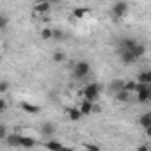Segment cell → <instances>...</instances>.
<instances>
[{
    "instance_id": "1",
    "label": "cell",
    "mask_w": 151,
    "mask_h": 151,
    "mask_svg": "<svg viewBox=\"0 0 151 151\" xmlns=\"http://www.w3.org/2000/svg\"><path fill=\"white\" fill-rule=\"evenodd\" d=\"M135 96H137V101L139 103H146L151 100V84H144V82H139L137 89H135Z\"/></svg>"
},
{
    "instance_id": "2",
    "label": "cell",
    "mask_w": 151,
    "mask_h": 151,
    "mask_svg": "<svg viewBox=\"0 0 151 151\" xmlns=\"http://www.w3.org/2000/svg\"><path fill=\"white\" fill-rule=\"evenodd\" d=\"M100 93H101V87L98 84H87L84 89H82V96L86 100H91V101H96L100 98Z\"/></svg>"
},
{
    "instance_id": "3",
    "label": "cell",
    "mask_w": 151,
    "mask_h": 151,
    "mask_svg": "<svg viewBox=\"0 0 151 151\" xmlns=\"http://www.w3.org/2000/svg\"><path fill=\"white\" fill-rule=\"evenodd\" d=\"M87 75H89V64L86 60H80V62H77V64L73 66V77L77 78V80L86 78Z\"/></svg>"
},
{
    "instance_id": "4",
    "label": "cell",
    "mask_w": 151,
    "mask_h": 151,
    "mask_svg": "<svg viewBox=\"0 0 151 151\" xmlns=\"http://www.w3.org/2000/svg\"><path fill=\"white\" fill-rule=\"evenodd\" d=\"M128 14V4L124 2V0H119V2H116L112 6V18L114 20H121Z\"/></svg>"
},
{
    "instance_id": "5",
    "label": "cell",
    "mask_w": 151,
    "mask_h": 151,
    "mask_svg": "<svg viewBox=\"0 0 151 151\" xmlns=\"http://www.w3.org/2000/svg\"><path fill=\"white\" fill-rule=\"evenodd\" d=\"M117 53H119V59H121L124 64H132V62H137V60H139V59L133 55V52H132V50L119 48V52H117Z\"/></svg>"
},
{
    "instance_id": "6",
    "label": "cell",
    "mask_w": 151,
    "mask_h": 151,
    "mask_svg": "<svg viewBox=\"0 0 151 151\" xmlns=\"http://www.w3.org/2000/svg\"><path fill=\"white\" fill-rule=\"evenodd\" d=\"M80 110H82V114H84V116L93 114V112H94V101H91V100H86V98H84V101L80 103Z\"/></svg>"
},
{
    "instance_id": "7",
    "label": "cell",
    "mask_w": 151,
    "mask_h": 151,
    "mask_svg": "<svg viewBox=\"0 0 151 151\" xmlns=\"http://www.w3.org/2000/svg\"><path fill=\"white\" fill-rule=\"evenodd\" d=\"M6 142H7L9 147H20V144H22V135H18V133H11V135H7Z\"/></svg>"
},
{
    "instance_id": "8",
    "label": "cell",
    "mask_w": 151,
    "mask_h": 151,
    "mask_svg": "<svg viewBox=\"0 0 151 151\" xmlns=\"http://www.w3.org/2000/svg\"><path fill=\"white\" fill-rule=\"evenodd\" d=\"M82 116H84V114H82L80 107H78V109H68V117H69L73 123H77V121H78Z\"/></svg>"
},
{
    "instance_id": "9",
    "label": "cell",
    "mask_w": 151,
    "mask_h": 151,
    "mask_svg": "<svg viewBox=\"0 0 151 151\" xmlns=\"http://www.w3.org/2000/svg\"><path fill=\"white\" fill-rule=\"evenodd\" d=\"M41 133H43V137H52V135L55 133V126H53L52 123H43Z\"/></svg>"
},
{
    "instance_id": "10",
    "label": "cell",
    "mask_w": 151,
    "mask_h": 151,
    "mask_svg": "<svg viewBox=\"0 0 151 151\" xmlns=\"http://www.w3.org/2000/svg\"><path fill=\"white\" fill-rule=\"evenodd\" d=\"M50 6H52V2H48V0H45V2H37L36 4V7H34V11L36 13H48L50 11Z\"/></svg>"
},
{
    "instance_id": "11",
    "label": "cell",
    "mask_w": 151,
    "mask_h": 151,
    "mask_svg": "<svg viewBox=\"0 0 151 151\" xmlns=\"http://www.w3.org/2000/svg\"><path fill=\"white\" fill-rule=\"evenodd\" d=\"M137 82H144V84H151V69H146V71H140L139 77H137Z\"/></svg>"
},
{
    "instance_id": "12",
    "label": "cell",
    "mask_w": 151,
    "mask_h": 151,
    "mask_svg": "<svg viewBox=\"0 0 151 151\" xmlns=\"http://www.w3.org/2000/svg\"><path fill=\"white\" fill-rule=\"evenodd\" d=\"M22 109H23V112H29V114H37L39 112V107L32 105L29 101H22Z\"/></svg>"
},
{
    "instance_id": "13",
    "label": "cell",
    "mask_w": 151,
    "mask_h": 151,
    "mask_svg": "<svg viewBox=\"0 0 151 151\" xmlns=\"http://www.w3.org/2000/svg\"><path fill=\"white\" fill-rule=\"evenodd\" d=\"M132 52H133V55H135L137 59H142V57H144V53H146V46H144V45H140V43H137V45L132 48Z\"/></svg>"
},
{
    "instance_id": "14",
    "label": "cell",
    "mask_w": 151,
    "mask_h": 151,
    "mask_svg": "<svg viewBox=\"0 0 151 151\" xmlns=\"http://www.w3.org/2000/svg\"><path fill=\"white\" fill-rule=\"evenodd\" d=\"M87 13H89V9H87V7H77V9H73V18L82 20V18H86V16H87Z\"/></svg>"
},
{
    "instance_id": "15",
    "label": "cell",
    "mask_w": 151,
    "mask_h": 151,
    "mask_svg": "<svg viewBox=\"0 0 151 151\" xmlns=\"http://www.w3.org/2000/svg\"><path fill=\"white\" fill-rule=\"evenodd\" d=\"M114 94H116L117 101H123V103H124V101H128V100H130V94H132V93H128V91L123 87L121 91H117V93H114Z\"/></svg>"
},
{
    "instance_id": "16",
    "label": "cell",
    "mask_w": 151,
    "mask_h": 151,
    "mask_svg": "<svg viewBox=\"0 0 151 151\" xmlns=\"http://www.w3.org/2000/svg\"><path fill=\"white\" fill-rule=\"evenodd\" d=\"M135 45H137V41H133L132 37H124V39L121 41V48H126V50H132Z\"/></svg>"
},
{
    "instance_id": "17",
    "label": "cell",
    "mask_w": 151,
    "mask_h": 151,
    "mask_svg": "<svg viewBox=\"0 0 151 151\" xmlns=\"http://www.w3.org/2000/svg\"><path fill=\"white\" fill-rule=\"evenodd\" d=\"M139 123H140V126H142V128L149 126V124H151V112L142 114V116H140V119H139Z\"/></svg>"
},
{
    "instance_id": "18",
    "label": "cell",
    "mask_w": 151,
    "mask_h": 151,
    "mask_svg": "<svg viewBox=\"0 0 151 151\" xmlns=\"http://www.w3.org/2000/svg\"><path fill=\"white\" fill-rule=\"evenodd\" d=\"M36 146V142H34V139H30V137H22V144H20V147H34Z\"/></svg>"
},
{
    "instance_id": "19",
    "label": "cell",
    "mask_w": 151,
    "mask_h": 151,
    "mask_svg": "<svg viewBox=\"0 0 151 151\" xmlns=\"http://www.w3.org/2000/svg\"><path fill=\"white\" fill-rule=\"evenodd\" d=\"M45 147H48V149H60V147H64V146H62L59 140H53V139H52V140H46V142H45Z\"/></svg>"
},
{
    "instance_id": "20",
    "label": "cell",
    "mask_w": 151,
    "mask_h": 151,
    "mask_svg": "<svg viewBox=\"0 0 151 151\" xmlns=\"http://www.w3.org/2000/svg\"><path fill=\"white\" fill-rule=\"evenodd\" d=\"M137 86H139V82H137V80H128V82H124V89H126L128 93H135Z\"/></svg>"
},
{
    "instance_id": "21",
    "label": "cell",
    "mask_w": 151,
    "mask_h": 151,
    "mask_svg": "<svg viewBox=\"0 0 151 151\" xmlns=\"http://www.w3.org/2000/svg\"><path fill=\"white\" fill-rule=\"evenodd\" d=\"M123 87H124V82H123V80H114V82L110 84V89H112L114 93H117V91H121Z\"/></svg>"
},
{
    "instance_id": "22",
    "label": "cell",
    "mask_w": 151,
    "mask_h": 151,
    "mask_svg": "<svg viewBox=\"0 0 151 151\" xmlns=\"http://www.w3.org/2000/svg\"><path fill=\"white\" fill-rule=\"evenodd\" d=\"M41 37L43 39H52L53 37V30L52 29H43L41 30Z\"/></svg>"
},
{
    "instance_id": "23",
    "label": "cell",
    "mask_w": 151,
    "mask_h": 151,
    "mask_svg": "<svg viewBox=\"0 0 151 151\" xmlns=\"http://www.w3.org/2000/svg\"><path fill=\"white\" fill-rule=\"evenodd\" d=\"M64 59H66V55H64L62 52H55V53H53V60H55V62H64Z\"/></svg>"
},
{
    "instance_id": "24",
    "label": "cell",
    "mask_w": 151,
    "mask_h": 151,
    "mask_svg": "<svg viewBox=\"0 0 151 151\" xmlns=\"http://www.w3.org/2000/svg\"><path fill=\"white\" fill-rule=\"evenodd\" d=\"M7 139V128L6 124H0V140H6Z\"/></svg>"
},
{
    "instance_id": "25",
    "label": "cell",
    "mask_w": 151,
    "mask_h": 151,
    "mask_svg": "<svg viewBox=\"0 0 151 151\" xmlns=\"http://www.w3.org/2000/svg\"><path fill=\"white\" fill-rule=\"evenodd\" d=\"M7 16L6 14H2V16H0V29H2V30H6V27H7Z\"/></svg>"
},
{
    "instance_id": "26",
    "label": "cell",
    "mask_w": 151,
    "mask_h": 151,
    "mask_svg": "<svg viewBox=\"0 0 151 151\" xmlns=\"http://www.w3.org/2000/svg\"><path fill=\"white\" fill-rule=\"evenodd\" d=\"M7 89H9V84L4 80L2 84H0V94H6V93H7Z\"/></svg>"
},
{
    "instance_id": "27",
    "label": "cell",
    "mask_w": 151,
    "mask_h": 151,
    "mask_svg": "<svg viewBox=\"0 0 151 151\" xmlns=\"http://www.w3.org/2000/svg\"><path fill=\"white\" fill-rule=\"evenodd\" d=\"M7 110V101L2 98V100H0V112H6Z\"/></svg>"
},
{
    "instance_id": "28",
    "label": "cell",
    "mask_w": 151,
    "mask_h": 151,
    "mask_svg": "<svg viewBox=\"0 0 151 151\" xmlns=\"http://www.w3.org/2000/svg\"><path fill=\"white\" fill-rule=\"evenodd\" d=\"M84 147H86V149H93V151H98V149H100V147L94 146V144H84Z\"/></svg>"
},
{
    "instance_id": "29",
    "label": "cell",
    "mask_w": 151,
    "mask_h": 151,
    "mask_svg": "<svg viewBox=\"0 0 151 151\" xmlns=\"http://www.w3.org/2000/svg\"><path fill=\"white\" fill-rule=\"evenodd\" d=\"M53 37L55 39H60L62 37V30H53Z\"/></svg>"
},
{
    "instance_id": "30",
    "label": "cell",
    "mask_w": 151,
    "mask_h": 151,
    "mask_svg": "<svg viewBox=\"0 0 151 151\" xmlns=\"http://www.w3.org/2000/svg\"><path fill=\"white\" fill-rule=\"evenodd\" d=\"M144 132H146V135H147V137H151V124H149V126H146V128H144Z\"/></svg>"
},
{
    "instance_id": "31",
    "label": "cell",
    "mask_w": 151,
    "mask_h": 151,
    "mask_svg": "<svg viewBox=\"0 0 151 151\" xmlns=\"http://www.w3.org/2000/svg\"><path fill=\"white\" fill-rule=\"evenodd\" d=\"M48 2H52V4H57V2H60V0H48Z\"/></svg>"
},
{
    "instance_id": "32",
    "label": "cell",
    "mask_w": 151,
    "mask_h": 151,
    "mask_svg": "<svg viewBox=\"0 0 151 151\" xmlns=\"http://www.w3.org/2000/svg\"><path fill=\"white\" fill-rule=\"evenodd\" d=\"M37 2H45V0H36V4H37Z\"/></svg>"
}]
</instances>
